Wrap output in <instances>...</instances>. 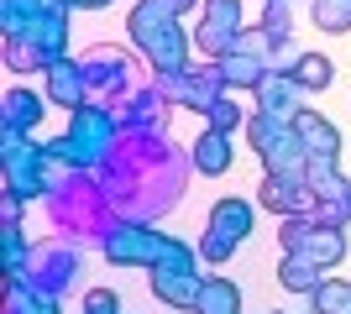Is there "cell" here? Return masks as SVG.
<instances>
[{
	"label": "cell",
	"mask_w": 351,
	"mask_h": 314,
	"mask_svg": "<svg viewBox=\"0 0 351 314\" xmlns=\"http://www.w3.org/2000/svg\"><path fill=\"white\" fill-rule=\"evenodd\" d=\"M132 42L147 53V63L158 68V74H184L189 68V37L178 27V11L168 0H136L132 11Z\"/></svg>",
	"instance_id": "6da1fadb"
},
{
	"label": "cell",
	"mask_w": 351,
	"mask_h": 314,
	"mask_svg": "<svg viewBox=\"0 0 351 314\" xmlns=\"http://www.w3.org/2000/svg\"><path fill=\"white\" fill-rule=\"evenodd\" d=\"M110 147H116V116L100 105H84V110H73L69 136L47 142V157L63 168H95Z\"/></svg>",
	"instance_id": "7a4b0ae2"
},
{
	"label": "cell",
	"mask_w": 351,
	"mask_h": 314,
	"mask_svg": "<svg viewBox=\"0 0 351 314\" xmlns=\"http://www.w3.org/2000/svg\"><path fill=\"white\" fill-rule=\"evenodd\" d=\"M252 131V152L263 157L267 173H289V179H304L309 173V152L304 142H299V131H293V120H278V116H257L247 120Z\"/></svg>",
	"instance_id": "3957f363"
},
{
	"label": "cell",
	"mask_w": 351,
	"mask_h": 314,
	"mask_svg": "<svg viewBox=\"0 0 351 314\" xmlns=\"http://www.w3.org/2000/svg\"><path fill=\"white\" fill-rule=\"evenodd\" d=\"M199 288H205V272H194V252L184 241H168L162 262L152 267V293H158L168 309H189L199 304Z\"/></svg>",
	"instance_id": "277c9868"
},
{
	"label": "cell",
	"mask_w": 351,
	"mask_h": 314,
	"mask_svg": "<svg viewBox=\"0 0 351 314\" xmlns=\"http://www.w3.org/2000/svg\"><path fill=\"white\" fill-rule=\"evenodd\" d=\"M283 252L289 257H309L315 267H336L341 257H346V236H341V225H325L315 215H293L283 220Z\"/></svg>",
	"instance_id": "5b68a950"
},
{
	"label": "cell",
	"mask_w": 351,
	"mask_h": 314,
	"mask_svg": "<svg viewBox=\"0 0 351 314\" xmlns=\"http://www.w3.org/2000/svg\"><path fill=\"white\" fill-rule=\"evenodd\" d=\"M47 147H32L27 131L5 126V189L16 199H43L47 194Z\"/></svg>",
	"instance_id": "8992f818"
},
{
	"label": "cell",
	"mask_w": 351,
	"mask_h": 314,
	"mask_svg": "<svg viewBox=\"0 0 351 314\" xmlns=\"http://www.w3.org/2000/svg\"><path fill=\"white\" fill-rule=\"evenodd\" d=\"M252 220L257 215H252L247 199H215V209H210V220H205V236H199V257L205 262H226L252 236Z\"/></svg>",
	"instance_id": "52a82bcc"
},
{
	"label": "cell",
	"mask_w": 351,
	"mask_h": 314,
	"mask_svg": "<svg viewBox=\"0 0 351 314\" xmlns=\"http://www.w3.org/2000/svg\"><path fill=\"white\" fill-rule=\"evenodd\" d=\"M168 241L173 236H162L152 225H116V231H105V257L116 267H158Z\"/></svg>",
	"instance_id": "ba28073f"
},
{
	"label": "cell",
	"mask_w": 351,
	"mask_h": 314,
	"mask_svg": "<svg viewBox=\"0 0 351 314\" xmlns=\"http://www.w3.org/2000/svg\"><path fill=\"white\" fill-rule=\"evenodd\" d=\"M205 21L194 27V42L205 47L210 58H226L241 37H247V21H241V0H205L199 5Z\"/></svg>",
	"instance_id": "9c48e42d"
},
{
	"label": "cell",
	"mask_w": 351,
	"mask_h": 314,
	"mask_svg": "<svg viewBox=\"0 0 351 314\" xmlns=\"http://www.w3.org/2000/svg\"><path fill=\"white\" fill-rule=\"evenodd\" d=\"M158 90L168 94V100L189 105V110H210V105H215L220 94H231L215 63H210V68H194V63H189L184 74H158Z\"/></svg>",
	"instance_id": "30bf717a"
},
{
	"label": "cell",
	"mask_w": 351,
	"mask_h": 314,
	"mask_svg": "<svg viewBox=\"0 0 351 314\" xmlns=\"http://www.w3.org/2000/svg\"><path fill=\"white\" fill-rule=\"evenodd\" d=\"M257 205L293 220V215H315V194H309V179H289V173H267Z\"/></svg>",
	"instance_id": "8fae6325"
},
{
	"label": "cell",
	"mask_w": 351,
	"mask_h": 314,
	"mask_svg": "<svg viewBox=\"0 0 351 314\" xmlns=\"http://www.w3.org/2000/svg\"><path fill=\"white\" fill-rule=\"evenodd\" d=\"M27 37L47 53V63L69 58V5L43 0V5H37V16H32V27H27ZM5 42H11V37H5Z\"/></svg>",
	"instance_id": "7c38bea8"
},
{
	"label": "cell",
	"mask_w": 351,
	"mask_h": 314,
	"mask_svg": "<svg viewBox=\"0 0 351 314\" xmlns=\"http://www.w3.org/2000/svg\"><path fill=\"white\" fill-rule=\"evenodd\" d=\"M89 94V74L79 58H58L47 63V105H63V110H84Z\"/></svg>",
	"instance_id": "4fadbf2b"
},
{
	"label": "cell",
	"mask_w": 351,
	"mask_h": 314,
	"mask_svg": "<svg viewBox=\"0 0 351 314\" xmlns=\"http://www.w3.org/2000/svg\"><path fill=\"white\" fill-rule=\"evenodd\" d=\"M252 100H257V110H263V116L293 120V116H299V79H293V68H273V74L252 90Z\"/></svg>",
	"instance_id": "5bb4252c"
},
{
	"label": "cell",
	"mask_w": 351,
	"mask_h": 314,
	"mask_svg": "<svg viewBox=\"0 0 351 314\" xmlns=\"http://www.w3.org/2000/svg\"><path fill=\"white\" fill-rule=\"evenodd\" d=\"M293 131L304 142L309 163H341V131L320 116V110H299V116H293Z\"/></svg>",
	"instance_id": "9a60e30c"
},
{
	"label": "cell",
	"mask_w": 351,
	"mask_h": 314,
	"mask_svg": "<svg viewBox=\"0 0 351 314\" xmlns=\"http://www.w3.org/2000/svg\"><path fill=\"white\" fill-rule=\"evenodd\" d=\"M278 283L289 288V293H309V299H315V293H320V288L330 283V278H325V267H315L309 257H283Z\"/></svg>",
	"instance_id": "2e32d148"
},
{
	"label": "cell",
	"mask_w": 351,
	"mask_h": 314,
	"mask_svg": "<svg viewBox=\"0 0 351 314\" xmlns=\"http://www.w3.org/2000/svg\"><path fill=\"white\" fill-rule=\"evenodd\" d=\"M194 314H241V288H236L231 278H205Z\"/></svg>",
	"instance_id": "e0dca14e"
},
{
	"label": "cell",
	"mask_w": 351,
	"mask_h": 314,
	"mask_svg": "<svg viewBox=\"0 0 351 314\" xmlns=\"http://www.w3.org/2000/svg\"><path fill=\"white\" fill-rule=\"evenodd\" d=\"M194 168L210 173V179H220V173L231 168V142H226V131H199V142H194Z\"/></svg>",
	"instance_id": "ac0fdd59"
},
{
	"label": "cell",
	"mask_w": 351,
	"mask_h": 314,
	"mask_svg": "<svg viewBox=\"0 0 351 314\" xmlns=\"http://www.w3.org/2000/svg\"><path fill=\"white\" fill-rule=\"evenodd\" d=\"M11 314H63L58 309V293L53 288H43V283H11Z\"/></svg>",
	"instance_id": "d6986e66"
},
{
	"label": "cell",
	"mask_w": 351,
	"mask_h": 314,
	"mask_svg": "<svg viewBox=\"0 0 351 314\" xmlns=\"http://www.w3.org/2000/svg\"><path fill=\"white\" fill-rule=\"evenodd\" d=\"M289 68H293V79H299V90H330V84H336V63L325 58V53H299Z\"/></svg>",
	"instance_id": "ffe728a7"
},
{
	"label": "cell",
	"mask_w": 351,
	"mask_h": 314,
	"mask_svg": "<svg viewBox=\"0 0 351 314\" xmlns=\"http://www.w3.org/2000/svg\"><path fill=\"white\" fill-rule=\"evenodd\" d=\"M79 63H84L89 84H121V79H126V68H121L126 53H121V47H95V53H84Z\"/></svg>",
	"instance_id": "44dd1931"
},
{
	"label": "cell",
	"mask_w": 351,
	"mask_h": 314,
	"mask_svg": "<svg viewBox=\"0 0 351 314\" xmlns=\"http://www.w3.org/2000/svg\"><path fill=\"white\" fill-rule=\"evenodd\" d=\"M43 110H47V105L37 100L32 90H11V94H5V126H11V131H32V126L43 120Z\"/></svg>",
	"instance_id": "7402d4cb"
},
{
	"label": "cell",
	"mask_w": 351,
	"mask_h": 314,
	"mask_svg": "<svg viewBox=\"0 0 351 314\" xmlns=\"http://www.w3.org/2000/svg\"><path fill=\"white\" fill-rule=\"evenodd\" d=\"M5 68H11V74H32V68H47V53L32 42V37H11V42H5Z\"/></svg>",
	"instance_id": "603a6c76"
},
{
	"label": "cell",
	"mask_w": 351,
	"mask_h": 314,
	"mask_svg": "<svg viewBox=\"0 0 351 314\" xmlns=\"http://www.w3.org/2000/svg\"><path fill=\"white\" fill-rule=\"evenodd\" d=\"M37 5H43V0H0V27H5V37H27Z\"/></svg>",
	"instance_id": "cb8c5ba5"
},
{
	"label": "cell",
	"mask_w": 351,
	"mask_h": 314,
	"mask_svg": "<svg viewBox=\"0 0 351 314\" xmlns=\"http://www.w3.org/2000/svg\"><path fill=\"white\" fill-rule=\"evenodd\" d=\"M315 27L320 31H346L351 27V0H315Z\"/></svg>",
	"instance_id": "d4e9b609"
},
{
	"label": "cell",
	"mask_w": 351,
	"mask_h": 314,
	"mask_svg": "<svg viewBox=\"0 0 351 314\" xmlns=\"http://www.w3.org/2000/svg\"><path fill=\"white\" fill-rule=\"evenodd\" d=\"M315 314H351V283H325L320 293H315Z\"/></svg>",
	"instance_id": "484cf974"
},
{
	"label": "cell",
	"mask_w": 351,
	"mask_h": 314,
	"mask_svg": "<svg viewBox=\"0 0 351 314\" xmlns=\"http://www.w3.org/2000/svg\"><path fill=\"white\" fill-rule=\"evenodd\" d=\"M5 267H11V283L27 278V241H21V225H5Z\"/></svg>",
	"instance_id": "4316f807"
},
{
	"label": "cell",
	"mask_w": 351,
	"mask_h": 314,
	"mask_svg": "<svg viewBox=\"0 0 351 314\" xmlns=\"http://www.w3.org/2000/svg\"><path fill=\"white\" fill-rule=\"evenodd\" d=\"M205 116H210V131H236V126H241V120H247V116H241V105H236L231 94H220V100L210 105Z\"/></svg>",
	"instance_id": "83f0119b"
},
{
	"label": "cell",
	"mask_w": 351,
	"mask_h": 314,
	"mask_svg": "<svg viewBox=\"0 0 351 314\" xmlns=\"http://www.w3.org/2000/svg\"><path fill=\"white\" fill-rule=\"evenodd\" d=\"M84 314H121V299L110 288H95V293H84Z\"/></svg>",
	"instance_id": "f1b7e54d"
},
{
	"label": "cell",
	"mask_w": 351,
	"mask_h": 314,
	"mask_svg": "<svg viewBox=\"0 0 351 314\" xmlns=\"http://www.w3.org/2000/svg\"><path fill=\"white\" fill-rule=\"evenodd\" d=\"M58 5H69V11H79V5H84V11H100V5H110V0H58Z\"/></svg>",
	"instance_id": "f546056e"
},
{
	"label": "cell",
	"mask_w": 351,
	"mask_h": 314,
	"mask_svg": "<svg viewBox=\"0 0 351 314\" xmlns=\"http://www.w3.org/2000/svg\"><path fill=\"white\" fill-rule=\"evenodd\" d=\"M168 5H173V11L184 16V11H189V5H205V0H168Z\"/></svg>",
	"instance_id": "4dcf8cb0"
},
{
	"label": "cell",
	"mask_w": 351,
	"mask_h": 314,
	"mask_svg": "<svg viewBox=\"0 0 351 314\" xmlns=\"http://www.w3.org/2000/svg\"><path fill=\"white\" fill-rule=\"evenodd\" d=\"M267 5H289V0H267Z\"/></svg>",
	"instance_id": "1f68e13d"
}]
</instances>
